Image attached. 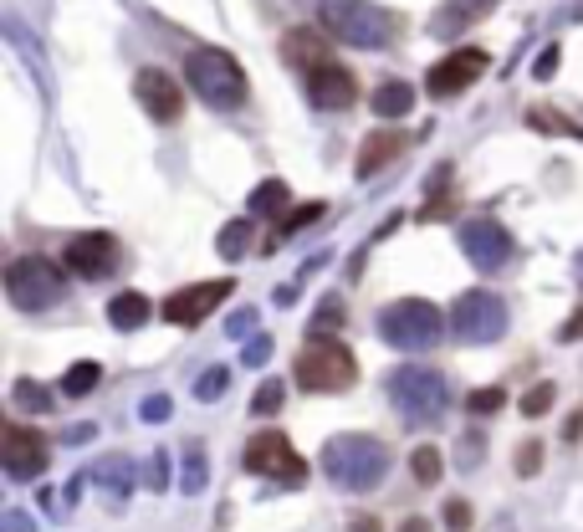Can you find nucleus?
Segmentation results:
<instances>
[{"label": "nucleus", "instance_id": "e433bc0d", "mask_svg": "<svg viewBox=\"0 0 583 532\" xmlns=\"http://www.w3.org/2000/svg\"><path fill=\"white\" fill-rule=\"evenodd\" d=\"M200 476H205V461H200V446H190V461H185V492H200Z\"/></svg>", "mask_w": 583, "mask_h": 532}, {"label": "nucleus", "instance_id": "ea45409f", "mask_svg": "<svg viewBox=\"0 0 583 532\" xmlns=\"http://www.w3.org/2000/svg\"><path fill=\"white\" fill-rule=\"evenodd\" d=\"M563 440H568V446H578V440H583V410L563 420Z\"/></svg>", "mask_w": 583, "mask_h": 532}, {"label": "nucleus", "instance_id": "9d476101", "mask_svg": "<svg viewBox=\"0 0 583 532\" xmlns=\"http://www.w3.org/2000/svg\"><path fill=\"white\" fill-rule=\"evenodd\" d=\"M486 72H491V52H481V47H456L451 57H440V62L425 72V93H430L435 103L461 98V93H471V87H476Z\"/></svg>", "mask_w": 583, "mask_h": 532}, {"label": "nucleus", "instance_id": "a211bd4d", "mask_svg": "<svg viewBox=\"0 0 583 532\" xmlns=\"http://www.w3.org/2000/svg\"><path fill=\"white\" fill-rule=\"evenodd\" d=\"M405 149H410V139H405L399 128H374L369 139L358 144V164H353V174H358V180H369V174H384Z\"/></svg>", "mask_w": 583, "mask_h": 532}, {"label": "nucleus", "instance_id": "6ab92c4d", "mask_svg": "<svg viewBox=\"0 0 583 532\" xmlns=\"http://www.w3.org/2000/svg\"><path fill=\"white\" fill-rule=\"evenodd\" d=\"M369 108H374V118H410L415 113V87L405 77H384L369 93Z\"/></svg>", "mask_w": 583, "mask_h": 532}, {"label": "nucleus", "instance_id": "aec40b11", "mask_svg": "<svg viewBox=\"0 0 583 532\" xmlns=\"http://www.w3.org/2000/svg\"><path fill=\"white\" fill-rule=\"evenodd\" d=\"M491 6H497V0H451V6H440V11H435V21H430V31H435V36H445V31H451V36H456L461 26H471V21H481V16H486Z\"/></svg>", "mask_w": 583, "mask_h": 532}, {"label": "nucleus", "instance_id": "79ce46f5", "mask_svg": "<svg viewBox=\"0 0 583 532\" xmlns=\"http://www.w3.org/2000/svg\"><path fill=\"white\" fill-rule=\"evenodd\" d=\"M461 446H466V451H461V461L471 466V461L481 456V435H466V440H461Z\"/></svg>", "mask_w": 583, "mask_h": 532}, {"label": "nucleus", "instance_id": "393cba45", "mask_svg": "<svg viewBox=\"0 0 583 532\" xmlns=\"http://www.w3.org/2000/svg\"><path fill=\"white\" fill-rule=\"evenodd\" d=\"M98 384H103V364H93V359H82V364H72V369L62 374V394H67V399L93 394Z\"/></svg>", "mask_w": 583, "mask_h": 532}, {"label": "nucleus", "instance_id": "39448f33", "mask_svg": "<svg viewBox=\"0 0 583 532\" xmlns=\"http://www.w3.org/2000/svg\"><path fill=\"white\" fill-rule=\"evenodd\" d=\"M353 379H358L353 348L338 343L333 333H328V338H312V343L297 353V364H292V384L307 389V394H343Z\"/></svg>", "mask_w": 583, "mask_h": 532}, {"label": "nucleus", "instance_id": "6e6552de", "mask_svg": "<svg viewBox=\"0 0 583 532\" xmlns=\"http://www.w3.org/2000/svg\"><path fill=\"white\" fill-rule=\"evenodd\" d=\"M241 466L251 476L282 481V486H302L307 481V461L297 456V446L287 440V430H261V435H251L246 451H241Z\"/></svg>", "mask_w": 583, "mask_h": 532}, {"label": "nucleus", "instance_id": "4c0bfd02", "mask_svg": "<svg viewBox=\"0 0 583 532\" xmlns=\"http://www.w3.org/2000/svg\"><path fill=\"white\" fill-rule=\"evenodd\" d=\"M220 389H226V374H220V369H215V374H205V379L195 384V394H200V399H215Z\"/></svg>", "mask_w": 583, "mask_h": 532}, {"label": "nucleus", "instance_id": "c85d7f7f", "mask_svg": "<svg viewBox=\"0 0 583 532\" xmlns=\"http://www.w3.org/2000/svg\"><path fill=\"white\" fill-rule=\"evenodd\" d=\"M11 399H16V410H41V415L52 410V389L36 384V379H16L11 384Z\"/></svg>", "mask_w": 583, "mask_h": 532}, {"label": "nucleus", "instance_id": "0eeeda50", "mask_svg": "<svg viewBox=\"0 0 583 532\" xmlns=\"http://www.w3.org/2000/svg\"><path fill=\"white\" fill-rule=\"evenodd\" d=\"M389 399L405 420H435L445 410V374L430 364H405L389 374Z\"/></svg>", "mask_w": 583, "mask_h": 532}, {"label": "nucleus", "instance_id": "c03bdc74", "mask_svg": "<svg viewBox=\"0 0 583 532\" xmlns=\"http://www.w3.org/2000/svg\"><path fill=\"white\" fill-rule=\"evenodd\" d=\"M149 420H159V415H169V399H149V410H144Z\"/></svg>", "mask_w": 583, "mask_h": 532}, {"label": "nucleus", "instance_id": "1a4fd4ad", "mask_svg": "<svg viewBox=\"0 0 583 532\" xmlns=\"http://www.w3.org/2000/svg\"><path fill=\"white\" fill-rule=\"evenodd\" d=\"M451 333L461 343H497L507 333V302L491 287H471L451 307Z\"/></svg>", "mask_w": 583, "mask_h": 532}, {"label": "nucleus", "instance_id": "dca6fc26", "mask_svg": "<svg viewBox=\"0 0 583 532\" xmlns=\"http://www.w3.org/2000/svg\"><path fill=\"white\" fill-rule=\"evenodd\" d=\"M302 82H307V98L318 103V108H328V113H343V108L358 103V77L343 62H333V57L323 67H312Z\"/></svg>", "mask_w": 583, "mask_h": 532}, {"label": "nucleus", "instance_id": "2eb2a0df", "mask_svg": "<svg viewBox=\"0 0 583 532\" xmlns=\"http://www.w3.org/2000/svg\"><path fill=\"white\" fill-rule=\"evenodd\" d=\"M461 251L471 256L476 272H497V266L512 256V236L502 220H491V215H471L466 226H461Z\"/></svg>", "mask_w": 583, "mask_h": 532}, {"label": "nucleus", "instance_id": "7ed1b4c3", "mask_svg": "<svg viewBox=\"0 0 583 532\" xmlns=\"http://www.w3.org/2000/svg\"><path fill=\"white\" fill-rule=\"evenodd\" d=\"M318 21L333 41H348V47H389L399 36V16L374 6V0H318Z\"/></svg>", "mask_w": 583, "mask_h": 532}, {"label": "nucleus", "instance_id": "f8f14e48", "mask_svg": "<svg viewBox=\"0 0 583 532\" xmlns=\"http://www.w3.org/2000/svg\"><path fill=\"white\" fill-rule=\"evenodd\" d=\"M133 98H139V108L154 123H164V128L185 118V87H179L164 67H139L133 72Z\"/></svg>", "mask_w": 583, "mask_h": 532}, {"label": "nucleus", "instance_id": "c9c22d12", "mask_svg": "<svg viewBox=\"0 0 583 532\" xmlns=\"http://www.w3.org/2000/svg\"><path fill=\"white\" fill-rule=\"evenodd\" d=\"M558 62H563V47H548L543 57H537V67H532V77H537V82H548V77L558 72Z\"/></svg>", "mask_w": 583, "mask_h": 532}, {"label": "nucleus", "instance_id": "37998d69", "mask_svg": "<svg viewBox=\"0 0 583 532\" xmlns=\"http://www.w3.org/2000/svg\"><path fill=\"white\" fill-rule=\"evenodd\" d=\"M399 532H435V527H430V517H405V522H399Z\"/></svg>", "mask_w": 583, "mask_h": 532}, {"label": "nucleus", "instance_id": "7c9ffc66", "mask_svg": "<svg viewBox=\"0 0 583 532\" xmlns=\"http://www.w3.org/2000/svg\"><path fill=\"white\" fill-rule=\"evenodd\" d=\"M543 440H522V446H517V456H512V471L522 476V481H532L537 471H543Z\"/></svg>", "mask_w": 583, "mask_h": 532}, {"label": "nucleus", "instance_id": "2f4dec72", "mask_svg": "<svg viewBox=\"0 0 583 532\" xmlns=\"http://www.w3.org/2000/svg\"><path fill=\"white\" fill-rule=\"evenodd\" d=\"M440 522L451 527V532H471V527H476V507H471L466 497H451V502L440 507Z\"/></svg>", "mask_w": 583, "mask_h": 532}, {"label": "nucleus", "instance_id": "58836bf2", "mask_svg": "<svg viewBox=\"0 0 583 532\" xmlns=\"http://www.w3.org/2000/svg\"><path fill=\"white\" fill-rule=\"evenodd\" d=\"M578 338H583V307H578V313L558 328V343H578Z\"/></svg>", "mask_w": 583, "mask_h": 532}, {"label": "nucleus", "instance_id": "cd10ccee", "mask_svg": "<svg viewBox=\"0 0 583 532\" xmlns=\"http://www.w3.org/2000/svg\"><path fill=\"white\" fill-rule=\"evenodd\" d=\"M553 405H558V384H553V379H543V384H532V389L522 394V405H517V410H522L527 420H543Z\"/></svg>", "mask_w": 583, "mask_h": 532}, {"label": "nucleus", "instance_id": "f03ea898", "mask_svg": "<svg viewBox=\"0 0 583 532\" xmlns=\"http://www.w3.org/2000/svg\"><path fill=\"white\" fill-rule=\"evenodd\" d=\"M185 77L200 93V103L220 108V113H236L246 108L251 98V82H246V67L226 52V47H195L190 62H185Z\"/></svg>", "mask_w": 583, "mask_h": 532}, {"label": "nucleus", "instance_id": "ddd939ff", "mask_svg": "<svg viewBox=\"0 0 583 532\" xmlns=\"http://www.w3.org/2000/svg\"><path fill=\"white\" fill-rule=\"evenodd\" d=\"M47 461H52V451H47V435H41V430L16 425V420L0 430V466H6L16 481L41 476V471H47Z\"/></svg>", "mask_w": 583, "mask_h": 532}, {"label": "nucleus", "instance_id": "a878e982", "mask_svg": "<svg viewBox=\"0 0 583 532\" xmlns=\"http://www.w3.org/2000/svg\"><path fill=\"white\" fill-rule=\"evenodd\" d=\"M323 210H328L323 200H307V205H297L292 215H282V220H277V236H272V246H277V241H292V236H297L302 226H312V220H318ZM272 246H266V251H272Z\"/></svg>", "mask_w": 583, "mask_h": 532}, {"label": "nucleus", "instance_id": "412c9836", "mask_svg": "<svg viewBox=\"0 0 583 532\" xmlns=\"http://www.w3.org/2000/svg\"><path fill=\"white\" fill-rule=\"evenodd\" d=\"M149 318H154V302H149L144 292H133V287L118 292V297L108 302V323H113V328H144Z\"/></svg>", "mask_w": 583, "mask_h": 532}, {"label": "nucleus", "instance_id": "b1692460", "mask_svg": "<svg viewBox=\"0 0 583 532\" xmlns=\"http://www.w3.org/2000/svg\"><path fill=\"white\" fill-rule=\"evenodd\" d=\"M287 205H292L287 180H261V185L251 190V215H282Z\"/></svg>", "mask_w": 583, "mask_h": 532}, {"label": "nucleus", "instance_id": "f704fd0d", "mask_svg": "<svg viewBox=\"0 0 583 532\" xmlns=\"http://www.w3.org/2000/svg\"><path fill=\"white\" fill-rule=\"evenodd\" d=\"M338 328H343V302L328 297L318 313H312V338H328V333H338Z\"/></svg>", "mask_w": 583, "mask_h": 532}, {"label": "nucleus", "instance_id": "423d86ee", "mask_svg": "<svg viewBox=\"0 0 583 532\" xmlns=\"http://www.w3.org/2000/svg\"><path fill=\"white\" fill-rule=\"evenodd\" d=\"M6 297L21 307V313H47V307H57L67 297V272L41 251L16 256L6 266Z\"/></svg>", "mask_w": 583, "mask_h": 532}, {"label": "nucleus", "instance_id": "f3484780", "mask_svg": "<svg viewBox=\"0 0 583 532\" xmlns=\"http://www.w3.org/2000/svg\"><path fill=\"white\" fill-rule=\"evenodd\" d=\"M328 57H333V36L318 31V26H292V31L282 36V62L297 67L302 77H307L312 67H323Z\"/></svg>", "mask_w": 583, "mask_h": 532}, {"label": "nucleus", "instance_id": "20e7f679", "mask_svg": "<svg viewBox=\"0 0 583 532\" xmlns=\"http://www.w3.org/2000/svg\"><path fill=\"white\" fill-rule=\"evenodd\" d=\"M379 338L399 353H420V348H435L445 338V313L425 297H399L379 313Z\"/></svg>", "mask_w": 583, "mask_h": 532}, {"label": "nucleus", "instance_id": "f257e3e1", "mask_svg": "<svg viewBox=\"0 0 583 532\" xmlns=\"http://www.w3.org/2000/svg\"><path fill=\"white\" fill-rule=\"evenodd\" d=\"M323 471L343 492H374L389 476V446L379 435H333L323 446Z\"/></svg>", "mask_w": 583, "mask_h": 532}, {"label": "nucleus", "instance_id": "9b49d317", "mask_svg": "<svg viewBox=\"0 0 583 532\" xmlns=\"http://www.w3.org/2000/svg\"><path fill=\"white\" fill-rule=\"evenodd\" d=\"M236 292V282L231 277H210V282H190V287H179V292H169L164 302H159V313H164V323H174V328H200L220 302H226Z\"/></svg>", "mask_w": 583, "mask_h": 532}, {"label": "nucleus", "instance_id": "72a5a7b5", "mask_svg": "<svg viewBox=\"0 0 583 532\" xmlns=\"http://www.w3.org/2000/svg\"><path fill=\"white\" fill-rule=\"evenodd\" d=\"M527 128H537V133H573V139H583V128L578 123H558L553 108H527Z\"/></svg>", "mask_w": 583, "mask_h": 532}, {"label": "nucleus", "instance_id": "473e14b6", "mask_svg": "<svg viewBox=\"0 0 583 532\" xmlns=\"http://www.w3.org/2000/svg\"><path fill=\"white\" fill-rule=\"evenodd\" d=\"M282 399H287V379H266V384L256 389V399H251V410H256V415H277Z\"/></svg>", "mask_w": 583, "mask_h": 532}, {"label": "nucleus", "instance_id": "c756f323", "mask_svg": "<svg viewBox=\"0 0 583 532\" xmlns=\"http://www.w3.org/2000/svg\"><path fill=\"white\" fill-rule=\"evenodd\" d=\"M507 405V389L502 384H486V389H471V399H466V410L476 415V420H486V415H497Z\"/></svg>", "mask_w": 583, "mask_h": 532}, {"label": "nucleus", "instance_id": "4be33fe9", "mask_svg": "<svg viewBox=\"0 0 583 532\" xmlns=\"http://www.w3.org/2000/svg\"><path fill=\"white\" fill-rule=\"evenodd\" d=\"M251 241H256V226H251V215H241V220H226V226H220V236H215V251L226 256V261H241Z\"/></svg>", "mask_w": 583, "mask_h": 532}, {"label": "nucleus", "instance_id": "4468645a", "mask_svg": "<svg viewBox=\"0 0 583 532\" xmlns=\"http://www.w3.org/2000/svg\"><path fill=\"white\" fill-rule=\"evenodd\" d=\"M62 261H67L72 277L103 282V277H113V266H118V236H108V231H82V236L67 241Z\"/></svg>", "mask_w": 583, "mask_h": 532}, {"label": "nucleus", "instance_id": "a19ab883", "mask_svg": "<svg viewBox=\"0 0 583 532\" xmlns=\"http://www.w3.org/2000/svg\"><path fill=\"white\" fill-rule=\"evenodd\" d=\"M348 532H384V522H379V517H353Z\"/></svg>", "mask_w": 583, "mask_h": 532}, {"label": "nucleus", "instance_id": "bb28decb", "mask_svg": "<svg viewBox=\"0 0 583 532\" xmlns=\"http://www.w3.org/2000/svg\"><path fill=\"white\" fill-rule=\"evenodd\" d=\"M410 476H415L420 486H435V481L445 476V456H440L435 446H415V451H410Z\"/></svg>", "mask_w": 583, "mask_h": 532}, {"label": "nucleus", "instance_id": "5701e85b", "mask_svg": "<svg viewBox=\"0 0 583 532\" xmlns=\"http://www.w3.org/2000/svg\"><path fill=\"white\" fill-rule=\"evenodd\" d=\"M445 180H451V169H440V174H435V185H430V205H420V210H415L420 226H435V220H451V215L461 210V200H456V195H445V190H440Z\"/></svg>", "mask_w": 583, "mask_h": 532}]
</instances>
